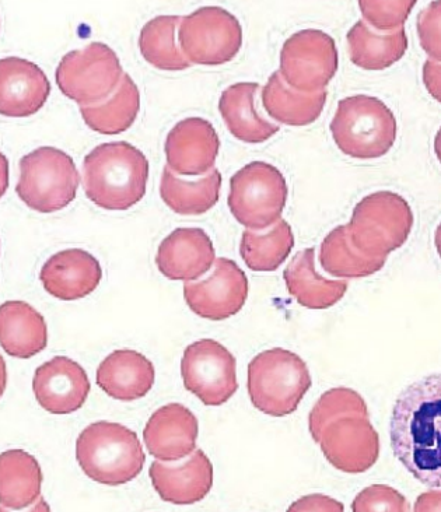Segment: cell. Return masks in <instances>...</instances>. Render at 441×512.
<instances>
[{
    "mask_svg": "<svg viewBox=\"0 0 441 512\" xmlns=\"http://www.w3.org/2000/svg\"><path fill=\"white\" fill-rule=\"evenodd\" d=\"M395 458L422 485L441 489V374L408 385L392 408Z\"/></svg>",
    "mask_w": 441,
    "mask_h": 512,
    "instance_id": "6da1fadb",
    "label": "cell"
},
{
    "mask_svg": "<svg viewBox=\"0 0 441 512\" xmlns=\"http://www.w3.org/2000/svg\"><path fill=\"white\" fill-rule=\"evenodd\" d=\"M147 180L149 161L131 143H104L91 150L83 161L87 198L110 212H124L142 201Z\"/></svg>",
    "mask_w": 441,
    "mask_h": 512,
    "instance_id": "7a4b0ae2",
    "label": "cell"
},
{
    "mask_svg": "<svg viewBox=\"0 0 441 512\" xmlns=\"http://www.w3.org/2000/svg\"><path fill=\"white\" fill-rule=\"evenodd\" d=\"M76 459L87 478L111 487L138 478L146 461L138 434L111 422L90 424L80 433Z\"/></svg>",
    "mask_w": 441,
    "mask_h": 512,
    "instance_id": "3957f363",
    "label": "cell"
},
{
    "mask_svg": "<svg viewBox=\"0 0 441 512\" xmlns=\"http://www.w3.org/2000/svg\"><path fill=\"white\" fill-rule=\"evenodd\" d=\"M311 384L306 361L290 350H265L248 364V395L252 405L268 416L292 415Z\"/></svg>",
    "mask_w": 441,
    "mask_h": 512,
    "instance_id": "277c9868",
    "label": "cell"
},
{
    "mask_svg": "<svg viewBox=\"0 0 441 512\" xmlns=\"http://www.w3.org/2000/svg\"><path fill=\"white\" fill-rule=\"evenodd\" d=\"M329 128L338 149L357 160L380 159L397 139V119L390 108L363 94L339 101Z\"/></svg>",
    "mask_w": 441,
    "mask_h": 512,
    "instance_id": "5b68a950",
    "label": "cell"
},
{
    "mask_svg": "<svg viewBox=\"0 0 441 512\" xmlns=\"http://www.w3.org/2000/svg\"><path fill=\"white\" fill-rule=\"evenodd\" d=\"M413 227L409 203L394 192H374L357 203L348 224L353 247L370 258H384L408 240Z\"/></svg>",
    "mask_w": 441,
    "mask_h": 512,
    "instance_id": "8992f818",
    "label": "cell"
},
{
    "mask_svg": "<svg viewBox=\"0 0 441 512\" xmlns=\"http://www.w3.org/2000/svg\"><path fill=\"white\" fill-rule=\"evenodd\" d=\"M16 194L38 213H55L75 201L80 175L72 157L56 147H40L20 160Z\"/></svg>",
    "mask_w": 441,
    "mask_h": 512,
    "instance_id": "52a82bcc",
    "label": "cell"
},
{
    "mask_svg": "<svg viewBox=\"0 0 441 512\" xmlns=\"http://www.w3.org/2000/svg\"><path fill=\"white\" fill-rule=\"evenodd\" d=\"M289 189L278 168L254 161L241 168L230 180L227 203L231 215L248 230L275 226L285 210Z\"/></svg>",
    "mask_w": 441,
    "mask_h": 512,
    "instance_id": "ba28073f",
    "label": "cell"
},
{
    "mask_svg": "<svg viewBox=\"0 0 441 512\" xmlns=\"http://www.w3.org/2000/svg\"><path fill=\"white\" fill-rule=\"evenodd\" d=\"M124 69L114 49L103 42H90L63 56L56 68L59 90L80 107L104 103L115 93Z\"/></svg>",
    "mask_w": 441,
    "mask_h": 512,
    "instance_id": "9c48e42d",
    "label": "cell"
},
{
    "mask_svg": "<svg viewBox=\"0 0 441 512\" xmlns=\"http://www.w3.org/2000/svg\"><path fill=\"white\" fill-rule=\"evenodd\" d=\"M178 42L189 62L220 66L236 58L243 45V28L236 16L217 6H206L182 17Z\"/></svg>",
    "mask_w": 441,
    "mask_h": 512,
    "instance_id": "30bf717a",
    "label": "cell"
},
{
    "mask_svg": "<svg viewBox=\"0 0 441 512\" xmlns=\"http://www.w3.org/2000/svg\"><path fill=\"white\" fill-rule=\"evenodd\" d=\"M280 75L287 86L300 93L324 91L338 72V49L324 31H297L280 51Z\"/></svg>",
    "mask_w": 441,
    "mask_h": 512,
    "instance_id": "8fae6325",
    "label": "cell"
},
{
    "mask_svg": "<svg viewBox=\"0 0 441 512\" xmlns=\"http://www.w3.org/2000/svg\"><path fill=\"white\" fill-rule=\"evenodd\" d=\"M181 375L185 389L213 408L224 405L238 389L236 359L213 339L198 340L185 349Z\"/></svg>",
    "mask_w": 441,
    "mask_h": 512,
    "instance_id": "7c38bea8",
    "label": "cell"
},
{
    "mask_svg": "<svg viewBox=\"0 0 441 512\" xmlns=\"http://www.w3.org/2000/svg\"><path fill=\"white\" fill-rule=\"evenodd\" d=\"M317 443L329 464L350 475L369 471L380 457V438L369 416L339 417L327 424Z\"/></svg>",
    "mask_w": 441,
    "mask_h": 512,
    "instance_id": "4fadbf2b",
    "label": "cell"
},
{
    "mask_svg": "<svg viewBox=\"0 0 441 512\" xmlns=\"http://www.w3.org/2000/svg\"><path fill=\"white\" fill-rule=\"evenodd\" d=\"M188 307L198 317L224 321L234 317L248 298V279L236 262L217 258L206 279L184 284Z\"/></svg>",
    "mask_w": 441,
    "mask_h": 512,
    "instance_id": "5bb4252c",
    "label": "cell"
},
{
    "mask_svg": "<svg viewBox=\"0 0 441 512\" xmlns=\"http://www.w3.org/2000/svg\"><path fill=\"white\" fill-rule=\"evenodd\" d=\"M90 388L84 368L69 357L56 356L35 370V399L52 415H70L82 409Z\"/></svg>",
    "mask_w": 441,
    "mask_h": 512,
    "instance_id": "9a60e30c",
    "label": "cell"
},
{
    "mask_svg": "<svg viewBox=\"0 0 441 512\" xmlns=\"http://www.w3.org/2000/svg\"><path fill=\"white\" fill-rule=\"evenodd\" d=\"M220 140L213 125L203 118H187L168 133L167 166L175 174L187 177L208 175L215 168Z\"/></svg>",
    "mask_w": 441,
    "mask_h": 512,
    "instance_id": "2e32d148",
    "label": "cell"
},
{
    "mask_svg": "<svg viewBox=\"0 0 441 512\" xmlns=\"http://www.w3.org/2000/svg\"><path fill=\"white\" fill-rule=\"evenodd\" d=\"M51 94L48 77L35 63L10 56L0 61V112L27 118L44 107Z\"/></svg>",
    "mask_w": 441,
    "mask_h": 512,
    "instance_id": "e0dca14e",
    "label": "cell"
},
{
    "mask_svg": "<svg viewBox=\"0 0 441 512\" xmlns=\"http://www.w3.org/2000/svg\"><path fill=\"white\" fill-rule=\"evenodd\" d=\"M198 433L194 413L181 403H170L150 417L143 430V440L157 461L175 462L194 454Z\"/></svg>",
    "mask_w": 441,
    "mask_h": 512,
    "instance_id": "ac0fdd59",
    "label": "cell"
},
{
    "mask_svg": "<svg viewBox=\"0 0 441 512\" xmlns=\"http://www.w3.org/2000/svg\"><path fill=\"white\" fill-rule=\"evenodd\" d=\"M149 476L161 500L174 506H192L212 490L213 465L205 452L196 450L181 464L152 462Z\"/></svg>",
    "mask_w": 441,
    "mask_h": 512,
    "instance_id": "d6986e66",
    "label": "cell"
},
{
    "mask_svg": "<svg viewBox=\"0 0 441 512\" xmlns=\"http://www.w3.org/2000/svg\"><path fill=\"white\" fill-rule=\"evenodd\" d=\"M216 262L212 240L202 229L185 227L164 238L156 255L161 275L175 282H192L209 272Z\"/></svg>",
    "mask_w": 441,
    "mask_h": 512,
    "instance_id": "ffe728a7",
    "label": "cell"
},
{
    "mask_svg": "<svg viewBox=\"0 0 441 512\" xmlns=\"http://www.w3.org/2000/svg\"><path fill=\"white\" fill-rule=\"evenodd\" d=\"M103 277L100 262L90 252L72 248L52 255L42 266L40 280L49 296L75 301L90 296Z\"/></svg>",
    "mask_w": 441,
    "mask_h": 512,
    "instance_id": "44dd1931",
    "label": "cell"
},
{
    "mask_svg": "<svg viewBox=\"0 0 441 512\" xmlns=\"http://www.w3.org/2000/svg\"><path fill=\"white\" fill-rule=\"evenodd\" d=\"M97 385L112 399L138 401L149 394L156 380L152 361L135 350H117L101 361Z\"/></svg>",
    "mask_w": 441,
    "mask_h": 512,
    "instance_id": "7402d4cb",
    "label": "cell"
},
{
    "mask_svg": "<svg viewBox=\"0 0 441 512\" xmlns=\"http://www.w3.org/2000/svg\"><path fill=\"white\" fill-rule=\"evenodd\" d=\"M258 83H237L227 87L219 100L224 124L234 138L250 145H259L279 132V125L269 122L255 107Z\"/></svg>",
    "mask_w": 441,
    "mask_h": 512,
    "instance_id": "603a6c76",
    "label": "cell"
},
{
    "mask_svg": "<svg viewBox=\"0 0 441 512\" xmlns=\"http://www.w3.org/2000/svg\"><path fill=\"white\" fill-rule=\"evenodd\" d=\"M287 291L297 303L308 310H327L334 307L348 291L346 280H329L315 268V250L297 252L283 272Z\"/></svg>",
    "mask_w": 441,
    "mask_h": 512,
    "instance_id": "cb8c5ba5",
    "label": "cell"
},
{
    "mask_svg": "<svg viewBox=\"0 0 441 512\" xmlns=\"http://www.w3.org/2000/svg\"><path fill=\"white\" fill-rule=\"evenodd\" d=\"M2 349L16 359H31L48 345L44 317L24 301H6L0 307Z\"/></svg>",
    "mask_w": 441,
    "mask_h": 512,
    "instance_id": "d4e9b609",
    "label": "cell"
},
{
    "mask_svg": "<svg viewBox=\"0 0 441 512\" xmlns=\"http://www.w3.org/2000/svg\"><path fill=\"white\" fill-rule=\"evenodd\" d=\"M327 90L320 93H300L287 86L280 72L272 73L262 89V105L266 114L279 124L287 126H307L321 117Z\"/></svg>",
    "mask_w": 441,
    "mask_h": 512,
    "instance_id": "484cf974",
    "label": "cell"
},
{
    "mask_svg": "<svg viewBox=\"0 0 441 512\" xmlns=\"http://www.w3.org/2000/svg\"><path fill=\"white\" fill-rule=\"evenodd\" d=\"M42 471L37 459L23 450L0 457V501L7 510L21 511L41 499Z\"/></svg>",
    "mask_w": 441,
    "mask_h": 512,
    "instance_id": "4316f807",
    "label": "cell"
},
{
    "mask_svg": "<svg viewBox=\"0 0 441 512\" xmlns=\"http://www.w3.org/2000/svg\"><path fill=\"white\" fill-rule=\"evenodd\" d=\"M222 174L217 168L196 181L184 180L166 166L161 175L160 196L168 208L181 216H201L219 202Z\"/></svg>",
    "mask_w": 441,
    "mask_h": 512,
    "instance_id": "83f0119b",
    "label": "cell"
},
{
    "mask_svg": "<svg viewBox=\"0 0 441 512\" xmlns=\"http://www.w3.org/2000/svg\"><path fill=\"white\" fill-rule=\"evenodd\" d=\"M346 40L350 61L364 70H384L404 58L408 37L404 28L394 33H377L364 20L350 28Z\"/></svg>",
    "mask_w": 441,
    "mask_h": 512,
    "instance_id": "f1b7e54d",
    "label": "cell"
},
{
    "mask_svg": "<svg viewBox=\"0 0 441 512\" xmlns=\"http://www.w3.org/2000/svg\"><path fill=\"white\" fill-rule=\"evenodd\" d=\"M139 110L138 86L126 73L118 89L107 101L90 107H80V114L94 132L111 136L128 131L138 118Z\"/></svg>",
    "mask_w": 441,
    "mask_h": 512,
    "instance_id": "f546056e",
    "label": "cell"
},
{
    "mask_svg": "<svg viewBox=\"0 0 441 512\" xmlns=\"http://www.w3.org/2000/svg\"><path fill=\"white\" fill-rule=\"evenodd\" d=\"M181 16H159L147 21L139 35L140 54L156 69L180 72L191 68V62L178 45Z\"/></svg>",
    "mask_w": 441,
    "mask_h": 512,
    "instance_id": "4dcf8cb0",
    "label": "cell"
},
{
    "mask_svg": "<svg viewBox=\"0 0 441 512\" xmlns=\"http://www.w3.org/2000/svg\"><path fill=\"white\" fill-rule=\"evenodd\" d=\"M387 259L370 258L353 247L348 226H339L322 241L320 263L331 276L360 279L380 272Z\"/></svg>",
    "mask_w": 441,
    "mask_h": 512,
    "instance_id": "1f68e13d",
    "label": "cell"
},
{
    "mask_svg": "<svg viewBox=\"0 0 441 512\" xmlns=\"http://www.w3.org/2000/svg\"><path fill=\"white\" fill-rule=\"evenodd\" d=\"M294 247L292 227L280 219L265 233L245 230L241 237L240 255L254 272H273L286 261Z\"/></svg>",
    "mask_w": 441,
    "mask_h": 512,
    "instance_id": "d6a6232c",
    "label": "cell"
},
{
    "mask_svg": "<svg viewBox=\"0 0 441 512\" xmlns=\"http://www.w3.org/2000/svg\"><path fill=\"white\" fill-rule=\"evenodd\" d=\"M349 415L369 416L362 395L349 388H334L325 392L308 416V430L315 443L327 424Z\"/></svg>",
    "mask_w": 441,
    "mask_h": 512,
    "instance_id": "836d02e7",
    "label": "cell"
},
{
    "mask_svg": "<svg viewBox=\"0 0 441 512\" xmlns=\"http://www.w3.org/2000/svg\"><path fill=\"white\" fill-rule=\"evenodd\" d=\"M415 5V0H397V2L360 0L359 2L364 21H367L371 27L387 33H394L404 28L405 21L408 20Z\"/></svg>",
    "mask_w": 441,
    "mask_h": 512,
    "instance_id": "e575fe53",
    "label": "cell"
},
{
    "mask_svg": "<svg viewBox=\"0 0 441 512\" xmlns=\"http://www.w3.org/2000/svg\"><path fill=\"white\" fill-rule=\"evenodd\" d=\"M352 512H411V504L398 490L373 485L357 494L352 503Z\"/></svg>",
    "mask_w": 441,
    "mask_h": 512,
    "instance_id": "d590c367",
    "label": "cell"
},
{
    "mask_svg": "<svg viewBox=\"0 0 441 512\" xmlns=\"http://www.w3.org/2000/svg\"><path fill=\"white\" fill-rule=\"evenodd\" d=\"M418 37L420 47L434 62H441V2H432L419 13Z\"/></svg>",
    "mask_w": 441,
    "mask_h": 512,
    "instance_id": "8d00e7d4",
    "label": "cell"
},
{
    "mask_svg": "<svg viewBox=\"0 0 441 512\" xmlns=\"http://www.w3.org/2000/svg\"><path fill=\"white\" fill-rule=\"evenodd\" d=\"M286 512H345V507L325 494H308L294 501Z\"/></svg>",
    "mask_w": 441,
    "mask_h": 512,
    "instance_id": "74e56055",
    "label": "cell"
},
{
    "mask_svg": "<svg viewBox=\"0 0 441 512\" xmlns=\"http://www.w3.org/2000/svg\"><path fill=\"white\" fill-rule=\"evenodd\" d=\"M423 84L430 96L441 104V63L427 59L423 65Z\"/></svg>",
    "mask_w": 441,
    "mask_h": 512,
    "instance_id": "f35d334b",
    "label": "cell"
},
{
    "mask_svg": "<svg viewBox=\"0 0 441 512\" xmlns=\"http://www.w3.org/2000/svg\"><path fill=\"white\" fill-rule=\"evenodd\" d=\"M413 512H441V492L440 490H432L420 494L416 499Z\"/></svg>",
    "mask_w": 441,
    "mask_h": 512,
    "instance_id": "ab89813d",
    "label": "cell"
},
{
    "mask_svg": "<svg viewBox=\"0 0 441 512\" xmlns=\"http://www.w3.org/2000/svg\"><path fill=\"white\" fill-rule=\"evenodd\" d=\"M0 512H10L7 510V508L2 507V511ZM27 512H51V507H49V504L45 499H41L37 501V503L34 504L33 507L30 508Z\"/></svg>",
    "mask_w": 441,
    "mask_h": 512,
    "instance_id": "60d3db41",
    "label": "cell"
},
{
    "mask_svg": "<svg viewBox=\"0 0 441 512\" xmlns=\"http://www.w3.org/2000/svg\"><path fill=\"white\" fill-rule=\"evenodd\" d=\"M434 153H436L437 159L441 163V128L437 132L436 138H434Z\"/></svg>",
    "mask_w": 441,
    "mask_h": 512,
    "instance_id": "b9f144b4",
    "label": "cell"
},
{
    "mask_svg": "<svg viewBox=\"0 0 441 512\" xmlns=\"http://www.w3.org/2000/svg\"><path fill=\"white\" fill-rule=\"evenodd\" d=\"M434 244H436V250L441 258V223L437 227L436 234H434Z\"/></svg>",
    "mask_w": 441,
    "mask_h": 512,
    "instance_id": "7bdbcfd3",
    "label": "cell"
}]
</instances>
